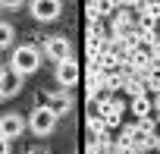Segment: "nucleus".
Returning <instances> with one entry per match:
<instances>
[{
	"label": "nucleus",
	"instance_id": "obj_24",
	"mask_svg": "<svg viewBox=\"0 0 160 154\" xmlns=\"http://www.w3.org/2000/svg\"><path fill=\"white\" fill-rule=\"evenodd\" d=\"M157 129H160V113H157Z\"/></svg>",
	"mask_w": 160,
	"mask_h": 154
},
{
	"label": "nucleus",
	"instance_id": "obj_11",
	"mask_svg": "<svg viewBox=\"0 0 160 154\" xmlns=\"http://www.w3.org/2000/svg\"><path fill=\"white\" fill-rule=\"evenodd\" d=\"M110 28H113V35H122V32H129V28H135V19H132V13H129V10H119Z\"/></svg>",
	"mask_w": 160,
	"mask_h": 154
},
{
	"label": "nucleus",
	"instance_id": "obj_15",
	"mask_svg": "<svg viewBox=\"0 0 160 154\" xmlns=\"http://www.w3.org/2000/svg\"><path fill=\"white\" fill-rule=\"evenodd\" d=\"M88 132H91V138H98L101 132H107L104 120H101V116H88Z\"/></svg>",
	"mask_w": 160,
	"mask_h": 154
},
{
	"label": "nucleus",
	"instance_id": "obj_1",
	"mask_svg": "<svg viewBox=\"0 0 160 154\" xmlns=\"http://www.w3.org/2000/svg\"><path fill=\"white\" fill-rule=\"evenodd\" d=\"M41 63H44V54H41V47L32 44V41H28V44H19V47L13 50V57H10V69L19 72L22 79L32 75V72H38Z\"/></svg>",
	"mask_w": 160,
	"mask_h": 154
},
{
	"label": "nucleus",
	"instance_id": "obj_9",
	"mask_svg": "<svg viewBox=\"0 0 160 154\" xmlns=\"http://www.w3.org/2000/svg\"><path fill=\"white\" fill-rule=\"evenodd\" d=\"M47 101H50L47 107H50L57 116H63V113H69V110H72V98H69L66 91H50V95H47Z\"/></svg>",
	"mask_w": 160,
	"mask_h": 154
},
{
	"label": "nucleus",
	"instance_id": "obj_7",
	"mask_svg": "<svg viewBox=\"0 0 160 154\" xmlns=\"http://www.w3.org/2000/svg\"><path fill=\"white\" fill-rule=\"evenodd\" d=\"M22 75L19 72H13V69H7L3 72V79H0V101H7V98H16L19 91H22Z\"/></svg>",
	"mask_w": 160,
	"mask_h": 154
},
{
	"label": "nucleus",
	"instance_id": "obj_22",
	"mask_svg": "<svg viewBox=\"0 0 160 154\" xmlns=\"http://www.w3.org/2000/svg\"><path fill=\"white\" fill-rule=\"evenodd\" d=\"M3 72H7V66H0V79H3Z\"/></svg>",
	"mask_w": 160,
	"mask_h": 154
},
{
	"label": "nucleus",
	"instance_id": "obj_23",
	"mask_svg": "<svg viewBox=\"0 0 160 154\" xmlns=\"http://www.w3.org/2000/svg\"><path fill=\"white\" fill-rule=\"evenodd\" d=\"M157 50H160V32H157Z\"/></svg>",
	"mask_w": 160,
	"mask_h": 154
},
{
	"label": "nucleus",
	"instance_id": "obj_5",
	"mask_svg": "<svg viewBox=\"0 0 160 154\" xmlns=\"http://www.w3.org/2000/svg\"><path fill=\"white\" fill-rule=\"evenodd\" d=\"M25 129H28V123H25L22 113H3V116H0V135L10 138V141H16Z\"/></svg>",
	"mask_w": 160,
	"mask_h": 154
},
{
	"label": "nucleus",
	"instance_id": "obj_2",
	"mask_svg": "<svg viewBox=\"0 0 160 154\" xmlns=\"http://www.w3.org/2000/svg\"><path fill=\"white\" fill-rule=\"evenodd\" d=\"M57 120H60V116H57V113H53L47 104H38V107H35V110L25 116L28 129H32L35 135H41V138H47L50 132H57Z\"/></svg>",
	"mask_w": 160,
	"mask_h": 154
},
{
	"label": "nucleus",
	"instance_id": "obj_10",
	"mask_svg": "<svg viewBox=\"0 0 160 154\" xmlns=\"http://www.w3.org/2000/svg\"><path fill=\"white\" fill-rule=\"evenodd\" d=\"M122 91L135 101V98H144L148 95V88H144V82H141V75H132L129 72V79H126V85H122Z\"/></svg>",
	"mask_w": 160,
	"mask_h": 154
},
{
	"label": "nucleus",
	"instance_id": "obj_17",
	"mask_svg": "<svg viewBox=\"0 0 160 154\" xmlns=\"http://www.w3.org/2000/svg\"><path fill=\"white\" fill-rule=\"evenodd\" d=\"M25 3V0H0V7H3V10H19Z\"/></svg>",
	"mask_w": 160,
	"mask_h": 154
},
{
	"label": "nucleus",
	"instance_id": "obj_3",
	"mask_svg": "<svg viewBox=\"0 0 160 154\" xmlns=\"http://www.w3.org/2000/svg\"><path fill=\"white\" fill-rule=\"evenodd\" d=\"M41 54H44L47 60H53V66H57L60 60L69 57V38H63V35H47V38H41Z\"/></svg>",
	"mask_w": 160,
	"mask_h": 154
},
{
	"label": "nucleus",
	"instance_id": "obj_6",
	"mask_svg": "<svg viewBox=\"0 0 160 154\" xmlns=\"http://www.w3.org/2000/svg\"><path fill=\"white\" fill-rule=\"evenodd\" d=\"M63 13V0H32V16L38 22H53Z\"/></svg>",
	"mask_w": 160,
	"mask_h": 154
},
{
	"label": "nucleus",
	"instance_id": "obj_14",
	"mask_svg": "<svg viewBox=\"0 0 160 154\" xmlns=\"http://www.w3.org/2000/svg\"><path fill=\"white\" fill-rule=\"evenodd\" d=\"M141 82H144V88H148L151 95H160V75H157V72H144Z\"/></svg>",
	"mask_w": 160,
	"mask_h": 154
},
{
	"label": "nucleus",
	"instance_id": "obj_19",
	"mask_svg": "<svg viewBox=\"0 0 160 154\" xmlns=\"http://www.w3.org/2000/svg\"><path fill=\"white\" fill-rule=\"evenodd\" d=\"M25 154H50V151H47V148H44V145H38V148H28V151H25Z\"/></svg>",
	"mask_w": 160,
	"mask_h": 154
},
{
	"label": "nucleus",
	"instance_id": "obj_18",
	"mask_svg": "<svg viewBox=\"0 0 160 154\" xmlns=\"http://www.w3.org/2000/svg\"><path fill=\"white\" fill-rule=\"evenodd\" d=\"M0 154H13V141L0 135Z\"/></svg>",
	"mask_w": 160,
	"mask_h": 154
},
{
	"label": "nucleus",
	"instance_id": "obj_4",
	"mask_svg": "<svg viewBox=\"0 0 160 154\" xmlns=\"http://www.w3.org/2000/svg\"><path fill=\"white\" fill-rule=\"evenodd\" d=\"M53 79H57V85H60V88H72V85L78 82V63H75L72 57L60 60V63L53 66Z\"/></svg>",
	"mask_w": 160,
	"mask_h": 154
},
{
	"label": "nucleus",
	"instance_id": "obj_21",
	"mask_svg": "<svg viewBox=\"0 0 160 154\" xmlns=\"http://www.w3.org/2000/svg\"><path fill=\"white\" fill-rule=\"evenodd\" d=\"M154 151L160 154V135H154Z\"/></svg>",
	"mask_w": 160,
	"mask_h": 154
},
{
	"label": "nucleus",
	"instance_id": "obj_13",
	"mask_svg": "<svg viewBox=\"0 0 160 154\" xmlns=\"http://www.w3.org/2000/svg\"><path fill=\"white\" fill-rule=\"evenodd\" d=\"M13 41H16V28H13L10 22H3V19H0V50L13 47Z\"/></svg>",
	"mask_w": 160,
	"mask_h": 154
},
{
	"label": "nucleus",
	"instance_id": "obj_8",
	"mask_svg": "<svg viewBox=\"0 0 160 154\" xmlns=\"http://www.w3.org/2000/svg\"><path fill=\"white\" fill-rule=\"evenodd\" d=\"M126 79H129V72H126V69H113V72H101V88H104L107 95H116V91H122Z\"/></svg>",
	"mask_w": 160,
	"mask_h": 154
},
{
	"label": "nucleus",
	"instance_id": "obj_20",
	"mask_svg": "<svg viewBox=\"0 0 160 154\" xmlns=\"http://www.w3.org/2000/svg\"><path fill=\"white\" fill-rule=\"evenodd\" d=\"M151 107H154V110L160 113V95H154V98H151Z\"/></svg>",
	"mask_w": 160,
	"mask_h": 154
},
{
	"label": "nucleus",
	"instance_id": "obj_16",
	"mask_svg": "<svg viewBox=\"0 0 160 154\" xmlns=\"http://www.w3.org/2000/svg\"><path fill=\"white\" fill-rule=\"evenodd\" d=\"M101 120H104V126H107V129H116V126L122 123V113H104Z\"/></svg>",
	"mask_w": 160,
	"mask_h": 154
},
{
	"label": "nucleus",
	"instance_id": "obj_12",
	"mask_svg": "<svg viewBox=\"0 0 160 154\" xmlns=\"http://www.w3.org/2000/svg\"><path fill=\"white\" fill-rule=\"evenodd\" d=\"M151 110H154V107H151V98H148V95L132 101V116H135V120H144V116H151Z\"/></svg>",
	"mask_w": 160,
	"mask_h": 154
}]
</instances>
